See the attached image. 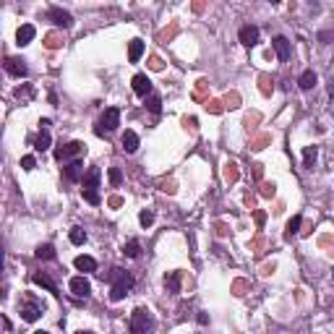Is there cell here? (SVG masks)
<instances>
[{"instance_id": "cell-37", "label": "cell", "mask_w": 334, "mask_h": 334, "mask_svg": "<svg viewBox=\"0 0 334 334\" xmlns=\"http://www.w3.org/2000/svg\"><path fill=\"white\" fill-rule=\"evenodd\" d=\"M21 167H24V170H34V167H37V159H34L32 154L21 157Z\"/></svg>"}, {"instance_id": "cell-27", "label": "cell", "mask_w": 334, "mask_h": 334, "mask_svg": "<svg viewBox=\"0 0 334 334\" xmlns=\"http://www.w3.org/2000/svg\"><path fill=\"white\" fill-rule=\"evenodd\" d=\"M175 34H178V24H170V29H162V32H159L157 40H159V42H170Z\"/></svg>"}, {"instance_id": "cell-22", "label": "cell", "mask_w": 334, "mask_h": 334, "mask_svg": "<svg viewBox=\"0 0 334 334\" xmlns=\"http://www.w3.org/2000/svg\"><path fill=\"white\" fill-rule=\"evenodd\" d=\"M37 259H42V261H52V259H55V248H52L50 243H44V246L37 248Z\"/></svg>"}, {"instance_id": "cell-23", "label": "cell", "mask_w": 334, "mask_h": 334, "mask_svg": "<svg viewBox=\"0 0 334 334\" xmlns=\"http://www.w3.org/2000/svg\"><path fill=\"white\" fill-rule=\"evenodd\" d=\"M238 178H240L238 165H235V162H227V165H225V180H227V183H238Z\"/></svg>"}, {"instance_id": "cell-39", "label": "cell", "mask_w": 334, "mask_h": 334, "mask_svg": "<svg viewBox=\"0 0 334 334\" xmlns=\"http://www.w3.org/2000/svg\"><path fill=\"white\" fill-rule=\"evenodd\" d=\"M269 141H271V136H259V139L253 141V146H250V149H264Z\"/></svg>"}, {"instance_id": "cell-35", "label": "cell", "mask_w": 334, "mask_h": 334, "mask_svg": "<svg viewBox=\"0 0 334 334\" xmlns=\"http://www.w3.org/2000/svg\"><path fill=\"white\" fill-rule=\"evenodd\" d=\"M16 97H19V100H29V97H32V86H29V84L19 86V89H16Z\"/></svg>"}, {"instance_id": "cell-20", "label": "cell", "mask_w": 334, "mask_h": 334, "mask_svg": "<svg viewBox=\"0 0 334 334\" xmlns=\"http://www.w3.org/2000/svg\"><path fill=\"white\" fill-rule=\"evenodd\" d=\"M76 269L79 271H97V261L92 256H79V259H76Z\"/></svg>"}, {"instance_id": "cell-17", "label": "cell", "mask_w": 334, "mask_h": 334, "mask_svg": "<svg viewBox=\"0 0 334 334\" xmlns=\"http://www.w3.org/2000/svg\"><path fill=\"white\" fill-rule=\"evenodd\" d=\"M180 279H183V274H180V271H167L165 287H167L170 292H180Z\"/></svg>"}, {"instance_id": "cell-8", "label": "cell", "mask_w": 334, "mask_h": 334, "mask_svg": "<svg viewBox=\"0 0 334 334\" xmlns=\"http://www.w3.org/2000/svg\"><path fill=\"white\" fill-rule=\"evenodd\" d=\"M133 92L139 94V97H151V81H149V76L146 73H136L133 76Z\"/></svg>"}, {"instance_id": "cell-38", "label": "cell", "mask_w": 334, "mask_h": 334, "mask_svg": "<svg viewBox=\"0 0 334 334\" xmlns=\"http://www.w3.org/2000/svg\"><path fill=\"white\" fill-rule=\"evenodd\" d=\"M120 180H123V175H120V170H118V167H110V183L112 186H120Z\"/></svg>"}, {"instance_id": "cell-5", "label": "cell", "mask_w": 334, "mask_h": 334, "mask_svg": "<svg viewBox=\"0 0 334 334\" xmlns=\"http://www.w3.org/2000/svg\"><path fill=\"white\" fill-rule=\"evenodd\" d=\"M120 125V110L118 107H107L102 112V118H100V123H97V136H104V133H110V131H115V128Z\"/></svg>"}, {"instance_id": "cell-7", "label": "cell", "mask_w": 334, "mask_h": 334, "mask_svg": "<svg viewBox=\"0 0 334 334\" xmlns=\"http://www.w3.org/2000/svg\"><path fill=\"white\" fill-rule=\"evenodd\" d=\"M71 292L76 298H89L92 295V282H89L86 277H73L71 279Z\"/></svg>"}, {"instance_id": "cell-18", "label": "cell", "mask_w": 334, "mask_h": 334, "mask_svg": "<svg viewBox=\"0 0 334 334\" xmlns=\"http://www.w3.org/2000/svg\"><path fill=\"white\" fill-rule=\"evenodd\" d=\"M50 144H52V139H50V131H47V128H42L40 136L34 139V149H37V151H47V149H50Z\"/></svg>"}, {"instance_id": "cell-11", "label": "cell", "mask_w": 334, "mask_h": 334, "mask_svg": "<svg viewBox=\"0 0 334 334\" xmlns=\"http://www.w3.org/2000/svg\"><path fill=\"white\" fill-rule=\"evenodd\" d=\"M42 311H44L42 303H37V300H26V306L21 308V318H24V321H37V318L42 316Z\"/></svg>"}, {"instance_id": "cell-9", "label": "cell", "mask_w": 334, "mask_h": 334, "mask_svg": "<svg viewBox=\"0 0 334 334\" xmlns=\"http://www.w3.org/2000/svg\"><path fill=\"white\" fill-rule=\"evenodd\" d=\"M271 47H274L277 58L282 60V63H287V60H290V55H292V44H290V40H285V37H274Z\"/></svg>"}, {"instance_id": "cell-10", "label": "cell", "mask_w": 334, "mask_h": 334, "mask_svg": "<svg viewBox=\"0 0 334 334\" xmlns=\"http://www.w3.org/2000/svg\"><path fill=\"white\" fill-rule=\"evenodd\" d=\"M5 71H8L11 76H16V79H24V76L29 73V68L21 58H5Z\"/></svg>"}, {"instance_id": "cell-29", "label": "cell", "mask_w": 334, "mask_h": 334, "mask_svg": "<svg viewBox=\"0 0 334 334\" xmlns=\"http://www.w3.org/2000/svg\"><path fill=\"white\" fill-rule=\"evenodd\" d=\"M44 44H47L50 50H58L60 44H63V37H60V34H47V37H44Z\"/></svg>"}, {"instance_id": "cell-28", "label": "cell", "mask_w": 334, "mask_h": 334, "mask_svg": "<svg viewBox=\"0 0 334 334\" xmlns=\"http://www.w3.org/2000/svg\"><path fill=\"white\" fill-rule=\"evenodd\" d=\"M300 222H303V219H300V217H292V219H290V222H287V230H285V238H292V235H295V232H298V230H300Z\"/></svg>"}, {"instance_id": "cell-2", "label": "cell", "mask_w": 334, "mask_h": 334, "mask_svg": "<svg viewBox=\"0 0 334 334\" xmlns=\"http://www.w3.org/2000/svg\"><path fill=\"white\" fill-rule=\"evenodd\" d=\"M100 178H102V172H100V167H89V172L84 175L81 180V196H84V201L86 204H92V207H97L102 199H100V193H97V188H100Z\"/></svg>"}, {"instance_id": "cell-3", "label": "cell", "mask_w": 334, "mask_h": 334, "mask_svg": "<svg viewBox=\"0 0 334 334\" xmlns=\"http://www.w3.org/2000/svg\"><path fill=\"white\" fill-rule=\"evenodd\" d=\"M154 329V316H151V311L149 308H136L133 313H131V332L133 334H146Z\"/></svg>"}, {"instance_id": "cell-30", "label": "cell", "mask_w": 334, "mask_h": 334, "mask_svg": "<svg viewBox=\"0 0 334 334\" xmlns=\"http://www.w3.org/2000/svg\"><path fill=\"white\" fill-rule=\"evenodd\" d=\"M259 84H261V86H259V89H261V94H264V97H269V94H271V89H274V86H271V79H269V76H261Z\"/></svg>"}, {"instance_id": "cell-32", "label": "cell", "mask_w": 334, "mask_h": 334, "mask_svg": "<svg viewBox=\"0 0 334 334\" xmlns=\"http://www.w3.org/2000/svg\"><path fill=\"white\" fill-rule=\"evenodd\" d=\"M259 193L264 196V199H271V196L277 193V186H274V183H261V191H259Z\"/></svg>"}, {"instance_id": "cell-15", "label": "cell", "mask_w": 334, "mask_h": 334, "mask_svg": "<svg viewBox=\"0 0 334 334\" xmlns=\"http://www.w3.org/2000/svg\"><path fill=\"white\" fill-rule=\"evenodd\" d=\"M34 285H40V287H44V290H50L52 295H60V292H58V285L52 282V277H50V274H44V271L34 274Z\"/></svg>"}, {"instance_id": "cell-16", "label": "cell", "mask_w": 334, "mask_h": 334, "mask_svg": "<svg viewBox=\"0 0 334 334\" xmlns=\"http://www.w3.org/2000/svg\"><path fill=\"white\" fill-rule=\"evenodd\" d=\"M144 50H146V47H144L141 40H131V44H128V60H131V63H139Z\"/></svg>"}, {"instance_id": "cell-44", "label": "cell", "mask_w": 334, "mask_h": 334, "mask_svg": "<svg viewBox=\"0 0 334 334\" xmlns=\"http://www.w3.org/2000/svg\"><path fill=\"white\" fill-rule=\"evenodd\" d=\"M162 191L165 193H175V183H162Z\"/></svg>"}, {"instance_id": "cell-21", "label": "cell", "mask_w": 334, "mask_h": 334, "mask_svg": "<svg viewBox=\"0 0 334 334\" xmlns=\"http://www.w3.org/2000/svg\"><path fill=\"white\" fill-rule=\"evenodd\" d=\"M298 86L306 89V92H308V89H313L316 86V73L313 71H303L300 79H298Z\"/></svg>"}, {"instance_id": "cell-42", "label": "cell", "mask_w": 334, "mask_h": 334, "mask_svg": "<svg viewBox=\"0 0 334 334\" xmlns=\"http://www.w3.org/2000/svg\"><path fill=\"white\" fill-rule=\"evenodd\" d=\"M183 125H188V128L193 131V128L199 125V120H196V118H183Z\"/></svg>"}, {"instance_id": "cell-45", "label": "cell", "mask_w": 334, "mask_h": 334, "mask_svg": "<svg viewBox=\"0 0 334 334\" xmlns=\"http://www.w3.org/2000/svg\"><path fill=\"white\" fill-rule=\"evenodd\" d=\"M329 97H332V112H334V76H332V81H329Z\"/></svg>"}, {"instance_id": "cell-4", "label": "cell", "mask_w": 334, "mask_h": 334, "mask_svg": "<svg viewBox=\"0 0 334 334\" xmlns=\"http://www.w3.org/2000/svg\"><path fill=\"white\" fill-rule=\"evenodd\" d=\"M84 154H86V144L84 141H71V144H63V146L55 149V159L58 162H68V159H81Z\"/></svg>"}, {"instance_id": "cell-47", "label": "cell", "mask_w": 334, "mask_h": 334, "mask_svg": "<svg viewBox=\"0 0 334 334\" xmlns=\"http://www.w3.org/2000/svg\"><path fill=\"white\" fill-rule=\"evenodd\" d=\"M120 204H123V199H120V196H112V199H110V207H120Z\"/></svg>"}, {"instance_id": "cell-12", "label": "cell", "mask_w": 334, "mask_h": 334, "mask_svg": "<svg viewBox=\"0 0 334 334\" xmlns=\"http://www.w3.org/2000/svg\"><path fill=\"white\" fill-rule=\"evenodd\" d=\"M238 37H240V44H246V47H253V44L259 42V29L250 26V24H246V26H240Z\"/></svg>"}, {"instance_id": "cell-41", "label": "cell", "mask_w": 334, "mask_h": 334, "mask_svg": "<svg viewBox=\"0 0 334 334\" xmlns=\"http://www.w3.org/2000/svg\"><path fill=\"white\" fill-rule=\"evenodd\" d=\"M259 118H261L259 112H253V115H248V118H246V125H248V131H250V125H253V123H259Z\"/></svg>"}, {"instance_id": "cell-24", "label": "cell", "mask_w": 334, "mask_h": 334, "mask_svg": "<svg viewBox=\"0 0 334 334\" xmlns=\"http://www.w3.org/2000/svg\"><path fill=\"white\" fill-rule=\"evenodd\" d=\"M141 253V246H139V240H128L125 246H123V256H128V259H136V256Z\"/></svg>"}, {"instance_id": "cell-19", "label": "cell", "mask_w": 334, "mask_h": 334, "mask_svg": "<svg viewBox=\"0 0 334 334\" xmlns=\"http://www.w3.org/2000/svg\"><path fill=\"white\" fill-rule=\"evenodd\" d=\"M123 149L128 151V154H133V151L139 149V136H136L133 131H125L123 133Z\"/></svg>"}, {"instance_id": "cell-46", "label": "cell", "mask_w": 334, "mask_h": 334, "mask_svg": "<svg viewBox=\"0 0 334 334\" xmlns=\"http://www.w3.org/2000/svg\"><path fill=\"white\" fill-rule=\"evenodd\" d=\"M264 219H267V214H264V211H256V225H264Z\"/></svg>"}, {"instance_id": "cell-40", "label": "cell", "mask_w": 334, "mask_h": 334, "mask_svg": "<svg viewBox=\"0 0 334 334\" xmlns=\"http://www.w3.org/2000/svg\"><path fill=\"white\" fill-rule=\"evenodd\" d=\"M162 65H165V63H162V60H159L157 55L149 58V68H151V71H162Z\"/></svg>"}, {"instance_id": "cell-1", "label": "cell", "mask_w": 334, "mask_h": 334, "mask_svg": "<svg viewBox=\"0 0 334 334\" xmlns=\"http://www.w3.org/2000/svg\"><path fill=\"white\" fill-rule=\"evenodd\" d=\"M107 282H112V287H110V300L112 303H118V300H123L128 292H131V287H133V277L128 274L125 269H120V267H115V269H110V274L104 277Z\"/></svg>"}, {"instance_id": "cell-50", "label": "cell", "mask_w": 334, "mask_h": 334, "mask_svg": "<svg viewBox=\"0 0 334 334\" xmlns=\"http://www.w3.org/2000/svg\"><path fill=\"white\" fill-rule=\"evenodd\" d=\"M34 334H47V332H34Z\"/></svg>"}, {"instance_id": "cell-25", "label": "cell", "mask_w": 334, "mask_h": 334, "mask_svg": "<svg viewBox=\"0 0 334 334\" xmlns=\"http://www.w3.org/2000/svg\"><path fill=\"white\" fill-rule=\"evenodd\" d=\"M316 157H318V149H316V146H306V151H303V165H306V167H313Z\"/></svg>"}, {"instance_id": "cell-31", "label": "cell", "mask_w": 334, "mask_h": 334, "mask_svg": "<svg viewBox=\"0 0 334 334\" xmlns=\"http://www.w3.org/2000/svg\"><path fill=\"white\" fill-rule=\"evenodd\" d=\"M139 222H141L144 227H149L151 222H154V211H151V209H144L141 214H139Z\"/></svg>"}, {"instance_id": "cell-14", "label": "cell", "mask_w": 334, "mask_h": 334, "mask_svg": "<svg viewBox=\"0 0 334 334\" xmlns=\"http://www.w3.org/2000/svg\"><path fill=\"white\" fill-rule=\"evenodd\" d=\"M34 34H37V29H34L32 24H24V26L16 32V44H19V47H26V44L34 40Z\"/></svg>"}, {"instance_id": "cell-43", "label": "cell", "mask_w": 334, "mask_h": 334, "mask_svg": "<svg viewBox=\"0 0 334 334\" xmlns=\"http://www.w3.org/2000/svg\"><path fill=\"white\" fill-rule=\"evenodd\" d=\"M261 175H264V165H253V178L259 180Z\"/></svg>"}, {"instance_id": "cell-48", "label": "cell", "mask_w": 334, "mask_h": 334, "mask_svg": "<svg viewBox=\"0 0 334 334\" xmlns=\"http://www.w3.org/2000/svg\"><path fill=\"white\" fill-rule=\"evenodd\" d=\"M271 271H274V264H267V267L261 269V274H271Z\"/></svg>"}, {"instance_id": "cell-26", "label": "cell", "mask_w": 334, "mask_h": 334, "mask_svg": "<svg viewBox=\"0 0 334 334\" xmlns=\"http://www.w3.org/2000/svg\"><path fill=\"white\" fill-rule=\"evenodd\" d=\"M71 243L73 246H84V243H86V232H84L81 227H73L71 230Z\"/></svg>"}, {"instance_id": "cell-6", "label": "cell", "mask_w": 334, "mask_h": 334, "mask_svg": "<svg viewBox=\"0 0 334 334\" xmlns=\"http://www.w3.org/2000/svg\"><path fill=\"white\" fill-rule=\"evenodd\" d=\"M47 19L55 26H63V29H71L73 26V16L68 11H63V8H58V5H52V8L47 11Z\"/></svg>"}, {"instance_id": "cell-36", "label": "cell", "mask_w": 334, "mask_h": 334, "mask_svg": "<svg viewBox=\"0 0 334 334\" xmlns=\"http://www.w3.org/2000/svg\"><path fill=\"white\" fill-rule=\"evenodd\" d=\"M227 107H230V110H235V107H238V104H240V97H238V92H230V94H227Z\"/></svg>"}, {"instance_id": "cell-13", "label": "cell", "mask_w": 334, "mask_h": 334, "mask_svg": "<svg viewBox=\"0 0 334 334\" xmlns=\"http://www.w3.org/2000/svg\"><path fill=\"white\" fill-rule=\"evenodd\" d=\"M65 178L71 180V183H76V180H84V162H81V159H73V162H68V167H65Z\"/></svg>"}, {"instance_id": "cell-49", "label": "cell", "mask_w": 334, "mask_h": 334, "mask_svg": "<svg viewBox=\"0 0 334 334\" xmlns=\"http://www.w3.org/2000/svg\"><path fill=\"white\" fill-rule=\"evenodd\" d=\"M79 334H94V332H79Z\"/></svg>"}, {"instance_id": "cell-34", "label": "cell", "mask_w": 334, "mask_h": 334, "mask_svg": "<svg viewBox=\"0 0 334 334\" xmlns=\"http://www.w3.org/2000/svg\"><path fill=\"white\" fill-rule=\"evenodd\" d=\"M146 104H149L151 112H159V110H162V100H159V97H154V94H151L149 100H146Z\"/></svg>"}, {"instance_id": "cell-33", "label": "cell", "mask_w": 334, "mask_h": 334, "mask_svg": "<svg viewBox=\"0 0 334 334\" xmlns=\"http://www.w3.org/2000/svg\"><path fill=\"white\" fill-rule=\"evenodd\" d=\"M207 110L211 112V115H219V112H222V102L219 100H207Z\"/></svg>"}]
</instances>
